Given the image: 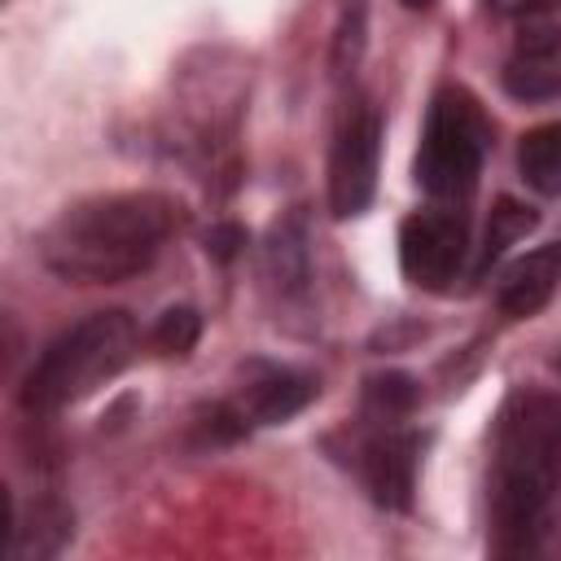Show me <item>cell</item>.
<instances>
[{"label": "cell", "mask_w": 561, "mask_h": 561, "mask_svg": "<svg viewBox=\"0 0 561 561\" xmlns=\"http://www.w3.org/2000/svg\"><path fill=\"white\" fill-rule=\"evenodd\" d=\"M175 224V206L158 193L88 197L39 232V259L66 285H118L158 259Z\"/></svg>", "instance_id": "obj_1"}, {"label": "cell", "mask_w": 561, "mask_h": 561, "mask_svg": "<svg viewBox=\"0 0 561 561\" xmlns=\"http://www.w3.org/2000/svg\"><path fill=\"white\" fill-rule=\"evenodd\" d=\"M557 491H561V394L517 390L504 399L495 416V460H491L495 552L504 557L530 552Z\"/></svg>", "instance_id": "obj_2"}, {"label": "cell", "mask_w": 561, "mask_h": 561, "mask_svg": "<svg viewBox=\"0 0 561 561\" xmlns=\"http://www.w3.org/2000/svg\"><path fill=\"white\" fill-rule=\"evenodd\" d=\"M140 346V329L127 311H92L66 333H57L22 381L26 412H57L66 403L88 399L105 381H114Z\"/></svg>", "instance_id": "obj_3"}, {"label": "cell", "mask_w": 561, "mask_h": 561, "mask_svg": "<svg viewBox=\"0 0 561 561\" xmlns=\"http://www.w3.org/2000/svg\"><path fill=\"white\" fill-rule=\"evenodd\" d=\"M491 123L465 88H438L416 149V184L438 202H465L482 175Z\"/></svg>", "instance_id": "obj_4"}, {"label": "cell", "mask_w": 561, "mask_h": 561, "mask_svg": "<svg viewBox=\"0 0 561 561\" xmlns=\"http://www.w3.org/2000/svg\"><path fill=\"white\" fill-rule=\"evenodd\" d=\"M381 162V114L373 105H355L329 149V210L337 219L359 215L373 202Z\"/></svg>", "instance_id": "obj_5"}, {"label": "cell", "mask_w": 561, "mask_h": 561, "mask_svg": "<svg viewBox=\"0 0 561 561\" xmlns=\"http://www.w3.org/2000/svg\"><path fill=\"white\" fill-rule=\"evenodd\" d=\"M469 250V219L465 210H416L399 228V263L403 276L421 289H447Z\"/></svg>", "instance_id": "obj_6"}, {"label": "cell", "mask_w": 561, "mask_h": 561, "mask_svg": "<svg viewBox=\"0 0 561 561\" xmlns=\"http://www.w3.org/2000/svg\"><path fill=\"white\" fill-rule=\"evenodd\" d=\"M416 460H421V438L408 430H381L364 443L359 451V473L364 486L381 508H408L416 491Z\"/></svg>", "instance_id": "obj_7"}, {"label": "cell", "mask_w": 561, "mask_h": 561, "mask_svg": "<svg viewBox=\"0 0 561 561\" xmlns=\"http://www.w3.org/2000/svg\"><path fill=\"white\" fill-rule=\"evenodd\" d=\"M311 399H316L311 377H302L294 368H276V364H250L237 412L245 421H259V425H280V421L298 416Z\"/></svg>", "instance_id": "obj_8"}, {"label": "cell", "mask_w": 561, "mask_h": 561, "mask_svg": "<svg viewBox=\"0 0 561 561\" xmlns=\"http://www.w3.org/2000/svg\"><path fill=\"white\" fill-rule=\"evenodd\" d=\"M561 285V241H548L522 259H513L495 285V302L504 316H535L539 307H548V298L557 294Z\"/></svg>", "instance_id": "obj_9"}, {"label": "cell", "mask_w": 561, "mask_h": 561, "mask_svg": "<svg viewBox=\"0 0 561 561\" xmlns=\"http://www.w3.org/2000/svg\"><path fill=\"white\" fill-rule=\"evenodd\" d=\"M75 535V513L61 500H35L26 517H18L9 508V526H4V557L9 561H39L61 552V543Z\"/></svg>", "instance_id": "obj_10"}, {"label": "cell", "mask_w": 561, "mask_h": 561, "mask_svg": "<svg viewBox=\"0 0 561 561\" xmlns=\"http://www.w3.org/2000/svg\"><path fill=\"white\" fill-rule=\"evenodd\" d=\"M504 88L517 101L561 96V35L517 39V53L504 66Z\"/></svg>", "instance_id": "obj_11"}, {"label": "cell", "mask_w": 561, "mask_h": 561, "mask_svg": "<svg viewBox=\"0 0 561 561\" xmlns=\"http://www.w3.org/2000/svg\"><path fill=\"white\" fill-rule=\"evenodd\" d=\"M517 171H522V180L535 193L561 197V118L522 136V145H517Z\"/></svg>", "instance_id": "obj_12"}, {"label": "cell", "mask_w": 561, "mask_h": 561, "mask_svg": "<svg viewBox=\"0 0 561 561\" xmlns=\"http://www.w3.org/2000/svg\"><path fill=\"white\" fill-rule=\"evenodd\" d=\"M267 272L285 289H302L307 285V237H302V219H285L272 232V241H267Z\"/></svg>", "instance_id": "obj_13"}, {"label": "cell", "mask_w": 561, "mask_h": 561, "mask_svg": "<svg viewBox=\"0 0 561 561\" xmlns=\"http://www.w3.org/2000/svg\"><path fill=\"white\" fill-rule=\"evenodd\" d=\"M535 224H539V215H535L530 206H522V202H513V197H500L495 210H491V219H486V237H482L478 267H491V263H495L513 241H522Z\"/></svg>", "instance_id": "obj_14"}, {"label": "cell", "mask_w": 561, "mask_h": 561, "mask_svg": "<svg viewBox=\"0 0 561 561\" xmlns=\"http://www.w3.org/2000/svg\"><path fill=\"white\" fill-rule=\"evenodd\" d=\"M416 399H421V390H416V381L403 377V373H381V377H368V386H364V403H368V412L381 416V421L408 416V412L416 408Z\"/></svg>", "instance_id": "obj_15"}, {"label": "cell", "mask_w": 561, "mask_h": 561, "mask_svg": "<svg viewBox=\"0 0 561 561\" xmlns=\"http://www.w3.org/2000/svg\"><path fill=\"white\" fill-rule=\"evenodd\" d=\"M364 22H368V4L364 0H346L337 31H333V75H351L359 53H364Z\"/></svg>", "instance_id": "obj_16"}, {"label": "cell", "mask_w": 561, "mask_h": 561, "mask_svg": "<svg viewBox=\"0 0 561 561\" xmlns=\"http://www.w3.org/2000/svg\"><path fill=\"white\" fill-rule=\"evenodd\" d=\"M197 337H202V316L193 307H171L153 324V346L162 355H188L197 346Z\"/></svg>", "instance_id": "obj_17"}, {"label": "cell", "mask_w": 561, "mask_h": 561, "mask_svg": "<svg viewBox=\"0 0 561 561\" xmlns=\"http://www.w3.org/2000/svg\"><path fill=\"white\" fill-rule=\"evenodd\" d=\"M241 245H245V228H241V224H215V228L206 232V250H210L215 259H224V263H228Z\"/></svg>", "instance_id": "obj_18"}, {"label": "cell", "mask_w": 561, "mask_h": 561, "mask_svg": "<svg viewBox=\"0 0 561 561\" xmlns=\"http://www.w3.org/2000/svg\"><path fill=\"white\" fill-rule=\"evenodd\" d=\"M486 4H491L495 13H517V18H522V13H526L530 4H539V0H486Z\"/></svg>", "instance_id": "obj_19"}, {"label": "cell", "mask_w": 561, "mask_h": 561, "mask_svg": "<svg viewBox=\"0 0 561 561\" xmlns=\"http://www.w3.org/2000/svg\"><path fill=\"white\" fill-rule=\"evenodd\" d=\"M399 4H408V9H430L434 0H399Z\"/></svg>", "instance_id": "obj_20"}]
</instances>
